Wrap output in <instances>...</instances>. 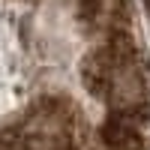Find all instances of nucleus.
Listing matches in <instances>:
<instances>
[{
  "label": "nucleus",
  "mask_w": 150,
  "mask_h": 150,
  "mask_svg": "<svg viewBox=\"0 0 150 150\" xmlns=\"http://www.w3.org/2000/svg\"><path fill=\"white\" fill-rule=\"evenodd\" d=\"M96 141L102 150H150V117L108 111L99 123Z\"/></svg>",
  "instance_id": "obj_1"
}]
</instances>
